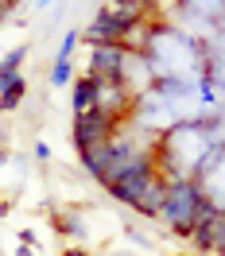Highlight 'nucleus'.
I'll return each mask as SVG.
<instances>
[{"label": "nucleus", "instance_id": "obj_1", "mask_svg": "<svg viewBox=\"0 0 225 256\" xmlns=\"http://www.w3.org/2000/svg\"><path fill=\"white\" fill-rule=\"evenodd\" d=\"M202 202H206V190L190 175H167V202H163L160 218L167 222V229L175 237H190L194 214H198Z\"/></svg>", "mask_w": 225, "mask_h": 256}, {"label": "nucleus", "instance_id": "obj_2", "mask_svg": "<svg viewBox=\"0 0 225 256\" xmlns=\"http://www.w3.org/2000/svg\"><path fill=\"white\" fill-rule=\"evenodd\" d=\"M112 136H116V124H112L105 112H78L74 116V128H70V140H74V148L78 152H86V148H97V144H109Z\"/></svg>", "mask_w": 225, "mask_h": 256}, {"label": "nucleus", "instance_id": "obj_3", "mask_svg": "<svg viewBox=\"0 0 225 256\" xmlns=\"http://www.w3.org/2000/svg\"><path fill=\"white\" fill-rule=\"evenodd\" d=\"M124 66H128V50L124 47H90V78L101 82H124Z\"/></svg>", "mask_w": 225, "mask_h": 256}, {"label": "nucleus", "instance_id": "obj_4", "mask_svg": "<svg viewBox=\"0 0 225 256\" xmlns=\"http://www.w3.org/2000/svg\"><path fill=\"white\" fill-rule=\"evenodd\" d=\"M128 32H132V28H124L109 8H97L94 24L86 28V43H90V47H124Z\"/></svg>", "mask_w": 225, "mask_h": 256}, {"label": "nucleus", "instance_id": "obj_5", "mask_svg": "<svg viewBox=\"0 0 225 256\" xmlns=\"http://www.w3.org/2000/svg\"><path fill=\"white\" fill-rule=\"evenodd\" d=\"M97 82V97H94V109L97 112H105L112 124L124 116V112L132 109V94H128V86L124 82H101V78H94Z\"/></svg>", "mask_w": 225, "mask_h": 256}, {"label": "nucleus", "instance_id": "obj_6", "mask_svg": "<svg viewBox=\"0 0 225 256\" xmlns=\"http://www.w3.org/2000/svg\"><path fill=\"white\" fill-rule=\"evenodd\" d=\"M163 202H167V175H156L144 182V190H140V198H136V214H144V218H160V210H163Z\"/></svg>", "mask_w": 225, "mask_h": 256}, {"label": "nucleus", "instance_id": "obj_7", "mask_svg": "<svg viewBox=\"0 0 225 256\" xmlns=\"http://www.w3.org/2000/svg\"><path fill=\"white\" fill-rule=\"evenodd\" d=\"M190 240H194V248H198V252L222 256V248H225V214H218V218L206 222V225H198V229L190 233Z\"/></svg>", "mask_w": 225, "mask_h": 256}, {"label": "nucleus", "instance_id": "obj_8", "mask_svg": "<svg viewBox=\"0 0 225 256\" xmlns=\"http://www.w3.org/2000/svg\"><path fill=\"white\" fill-rule=\"evenodd\" d=\"M78 156H82V167H86V171H90L97 182H105V171H109L112 160H116V148H112V140H109V144L86 148V152H78Z\"/></svg>", "mask_w": 225, "mask_h": 256}, {"label": "nucleus", "instance_id": "obj_9", "mask_svg": "<svg viewBox=\"0 0 225 256\" xmlns=\"http://www.w3.org/2000/svg\"><path fill=\"white\" fill-rule=\"evenodd\" d=\"M94 97H97V82L90 78V74H82V78L74 82V94H70L74 116H78V112H90V109H94Z\"/></svg>", "mask_w": 225, "mask_h": 256}, {"label": "nucleus", "instance_id": "obj_10", "mask_svg": "<svg viewBox=\"0 0 225 256\" xmlns=\"http://www.w3.org/2000/svg\"><path fill=\"white\" fill-rule=\"evenodd\" d=\"M28 58V47H16V50H8L4 58H0V90L4 86H12V78H20V62Z\"/></svg>", "mask_w": 225, "mask_h": 256}, {"label": "nucleus", "instance_id": "obj_11", "mask_svg": "<svg viewBox=\"0 0 225 256\" xmlns=\"http://www.w3.org/2000/svg\"><path fill=\"white\" fill-rule=\"evenodd\" d=\"M24 94H28V82H24V78H12V86H4V90H0V112L20 109Z\"/></svg>", "mask_w": 225, "mask_h": 256}, {"label": "nucleus", "instance_id": "obj_12", "mask_svg": "<svg viewBox=\"0 0 225 256\" xmlns=\"http://www.w3.org/2000/svg\"><path fill=\"white\" fill-rule=\"evenodd\" d=\"M78 43H82L78 32H70V35H66V39H62V47H58V62H70V54L78 50Z\"/></svg>", "mask_w": 225, "mask_h": 256}, {"label": "nucleus", "instance_id": "obj_13", "mask_svg": "<svg viewBox=\"0 0 225 256\" xmlns=\"http://www.w3.org/2000/svg\"><path fill=\"white\" fill-rule=\"evenodd\" d=\"M50 82H54V86H66V82H70V62H54V74H50Z\"/></svg>", "mask_w": 225, "mask_h": 256}, {"label": "nucleus", "instance_id": "obj_14", "mask_svg": "<svg viewBox=\"0 0 225 256\" xmlns=\"http://www.w3.org/2000/svg\"><path fill=\"white\" fill-rule=\"evenodd\" d=\"M62 256H90V252H86V248H66Z\"/></svg>", "mask_w": 225, "mask_h": 256}, {"label": "nucleus", "instance_id": "obj_15", "mask_svg": "<svg viewBox=\"0 0 225 256\" xmlns=\"http://www.w3.org/2000/svg\"><path fill=\"white\" fill-rule=\"evenodd\" d=\"M16 256H35V252L28 248V244H24V248H16Z\"/></svg>", "mask_w": 225, "mask_h": 256}, {"label": "nucleus", "instance_id": "obj_16", "mask_svg": "<svg viewBox=\"0 0 225 256\" xmlns=\"http://www.w3.org/2000/svg\"><path fill=\"white\" fill-rule=\"evenodd\" d=\"M4 214H8V202H0V218H4Z\"/></svg>", "mask_w": 225, "mask_h": 256}, {"label": "nucleus", "instance_id": "obj_17", "mask_svg": "<svg viewBox=\"0 0 225 256\" xmlns=\"http://www.w3.org/2000/svg\"><path fill=\"white\" fill-rule=\"evenodd\" d=\"M0 163H8V152H0Z\"/></svg>", "mask_w": 225, "mask_h": 256}]
</instances>
